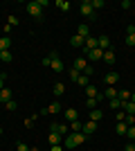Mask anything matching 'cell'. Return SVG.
<instances>
[{
  "label": "cell",
  "mask_w": 135,
  "mask_h": 151,
  "mask_svg": "<svg viewBox=\"0 0 135 151\" xmlns=\"http://www.w3.org/2000/svg\"><path fill=\"white\" fill-rule=\"evenodd\" d=\"M27 14L32 16V18H43V7L36 2V0H32V2H27Z\"/></svg>",
  "instance_id": "6da1fadb"
},
{
  "label": "cell",
  "mask_w": 135,
  "mask_h": 151,
  "mask_svg": "<svg viewBox=\"0 0 135 151\" xmlns=\"http://www.w3.org/2000/svg\"><path fill=\"white\" fill-rule=\"evenodd\" d=\"M50 59H52L50 68L54 70V72H59V75H61V72H63V70H65V65H63V61L59 59V54H56V52H50Z\"/></svg>",
  "instance_id": "7a4b0ae2"
},
{
  "label": "cell",
  "mask_w": 135,
  "mask_h": 151,
  "mask_svg": "<svg viewBox=\"0 0 135 151\" xmlns=\"http://www.w3.org/2000/svg\"><path fill=\"white\" fill-rule=\"evenodd\" d=\"M79 12H81L84 18H92V16H95V9L90 7V0H84V2H81V9H79Z\"/></svg>",
  "instance_id": "3957f363"
},
{
  "label": "cell",
  "mask_w": 135,
  "mask_h": 151,
  "mask_svg": "<svg viewBox=\"0 0 135 151\" xmlns=\"http://www.w3.org/2000/svg\"><path fill=\"white\" fill-rule=\"evenodd\" d=\"M50 131L52 133H59V135H70V129H68V124H50Z\"/></svg>",
  "instance_id": "277c9868"
},
{
  "label": "cell",
  "mask_w": 135,
  "mask_h": 151,
  "mask_svg": "<svg viewBox=\"0 0 135 151\" xmlns=\"http://www.w3.org/2000/svg\"><path fill=\"white\" fill-rule=\"evenodd\" d=\"M56 113H61V104H59V101H52L47 108L41 111V115H56Z\"/></svg>",
  "instance_id": "5b68a950"
},
{
  "label": "cell",
  "mask_w": 135,
  "mask_h": 151,
  "mask_svg": "<svg viewBox=\"0 0 135 151\" xmlns=\"http://www.w3.org/2000/svg\"><path fill=\"white\" fill-rule=\"evenodd\" d=\"M99 47V41H97L95 36H88L86 38V45H84V52L88 54V52H92V50H97Z\"/></svg>",
  "instance_id": "8992f818"
},
{
  "label": "cell",
  "mask_w": 135,
  "mask_h": 151,
  "mask_svg": "<svg viewBox=\"0 0 135 151\" xmlns=\"http://www.w3.org/2000/svg\"><path fill=\"white\" fill-rule=\"evenodd\" d=\"M104 81H106V86H115V83L119 81V72H108V75H104Z\"/></svg>",
  "instance_id": "52a82bcc"
},
{
  "label": "cell",
  "mask_w": 135,
  "mask_h": 151,
  "mask_svg": "<svg viewBox=\"0 0 135 151\" xmlns=\"http://www.w3.org/2000/svg\"><path fill=\"white\" fill-rule=\"evenodd\" d=\"M97 41H99V50H101V52L110 50V45H113V43H110V38L106 36V34H104V36H99V38H97Z\"/></svg>",
  "instance_id": "ba28073f"
},
{
  "label": "cell",
  "mask_w": 135,
  "mask_h": 151,
  "mask_svg": "<svg viewBox=\"0 0 135 151\" xmlns=\"http://www.w3.org/2000/svg\"><path fill=\"white\" fill-rule=\"evenodd\" d=\"M97 131V122H92V120H88V122H84V129H81V133H95Z\"/></svg>",
  "instance_id": "9c48e42d"
},
{
  "label": "cell",
  "mask_w": 135,
  "mask_h": 151,
  "mask_svg": "<svg viewBox=\"0 0 135 151\" xmlns=\"http://www.w3.org/2000/svg\"><path fill=\"white\" fill-rule=\"evenodd\" d=\"M72 68H77L79 72L84 75V70L88 68V63H86V57H79V59H74V65H72Z\"/></svg>",
  "instance_id": "30bf717a"
},
{
  "label": "cell",
  "mask_w": 135,
  "mask_h": 151,
  "mask_svg": "<svg viewBox=\"0 0 135 151\" xmlns=\"http://www.w3.org/2000/svg\"><path fill=\"white\" fill-rule=\"evenodd\" d=\"M122 111L126 115H135V104L133 101H122Z\"/></svg>",
  "instance_id": "8fae6325"
},
{
  "label": "cell",
  "mask_w": 135,
  "mask_h": 151,
  "mask_svg": "<svg viewBox=\"0 0 135 151\" xmlns=\"http://www.w3.org/2000/svg\"><path fill=\"white\" fill-rule=\"evenodd\" d=\"M47 142H50V147L52 145H63V135H59V133H50Z\"/></svg>",
  "instance_id": "7c38bea8"
},
{
  "label": "cell",
  "mask_w": 135,
  "mask_h": 151,
  "mask_svg": "<svg viewBox=\"0 0 135 151\" xmlns=\"http://www.w3.org/2000/svg\"><path fill=\"white\" fill-rule=\"evenodd\" d=\"M86 57L90 59V61H99V59H104V52L99 50V47H97V50H92V52H88V54H86Z\"/></svg>",
  "instance_id": "4fadbf2b"
},
{
  "label": "cell",
  "mask_w": 135,
  "mask_h": 151,
  "mask_svg": "<svg viewBox=\"0 0 135 151\" xmlns=\"http://www.w3.org/2000/svg\"><path fill=\"white\" fill-rule=\"evenodd\" d=\"M70 45H74V47H84V45H86V38H81L79 34H74V36L70 38Z\"/></svg>",
  "instance_id": "5bb4252c"
},
{
  "label": "cell",
  "mask_w": 135,
  "mask_h": 151,
  "mask_svg": "<svg viewBox=\"0 0 135 151\" xmlns=\"http://www.w3.org/2000/svg\"><path fill=\"white\" fill-rule=\"evenodd\" d=\"M65 120H68V122H74V120H79L77 108H68V111H65Z\"/></svg>",
  "instance_id": "9a60e30c"
},
{
  "label": "cell",
  "mask_w": 135,
  "mask_h": 151,
  "mask_svg": "<svg viewBox=\"0 0 135 151\" xmlns=\"http://www.w3.org/2000/svg\"><path fill=\"white\" fill-rule=\"evenodd\" d=\"M104 63H108V65L115 63V52H113V50H106V52H104Z\"/></svg>",
  "instance_id": "2e32d148"
},
{
  "label": "cell",
  "mask_w": 135,
  "mask_h": 151,
  "mask_svg": "<svg viewBox=\"0 0 135 151\" xmlns=\"http://www.w3.org/2000/svg\"><path fill=\"white\" fill-rule=\"evenodd\" d=\"M0 101H2V104L11 101V90H9V88H2V90H0Z\"/></svg>",
  "instance_id": "e0dca14e"
},
{
  "label": "cell",
  "mask_w": 135,
  "mask_h": 151,
  "mask_svg": "<svg viewBox=\"0 0 135 151\" xmlns=\"http://www.w3.org/2000/svg\"><path fill=\"white\" fill-rule=\"evenodd\" d=\"M104 97H106V99H115L117 97V88L115 86H108V88L104 90Z\"/></svg>",
  "instance_id": "ac0fdd59"
},
{
  "label": "cell",
  "mask_w": 135,
  "mask_h": 151,
  "mask_svg": "<svg viewBox=\"0 0 135 151\" xmlns=\"http://www.w3.org/2000/svg\"><path fill=\"white\" fill-rule=\"evenodd\" d=\"M117 99H119V101H129L131 99V90H126V88L117 90Z\"/></svg>",
  "instance_id": "d6986e66"
},
{
  "label": "cell",
  "mask_w": 135,
  "mask_h": 151,
  "mask_svg": "<svg viewBox=\"0 0 135 151\" xmlns=\"http://www.w3.org/2000/svg\"><path fill=\"white\" fill-rule=\"evenodd\" d=\"M9 47H11V38H9V36H2V38H0V52L9 50Z\"/></svg>",
  "instance_id": "ffe728a7"
},
{
  "label": "cell",
  "mask_w": 135,
  "mask_h": 151,
  "mask_svg": "<svg viewBox=\"0 0 135 151\" xmlns=\"http://www.w3.org/2000/svg\"><path fill=\"white\" fill-rule=\"evenodd\" d=\"M77 34H79L81 38H88V36H90V27H88V25H79V27H77Z\"/></svg>",
  "instance_id": "44dd1931"
},
{
  "label": "cell",
  "mask_w": 135,
  "mask_h": 151,
  "mask_svg": "<svg viewBox=\"0 0 135 151\" xmlns=\"http://www.w3.org/2000/svg\"><path fill=\"white\" fill-rule=\"evenodd\" d=\"M52 93L56 95V97H61V95L65 93V86H63L61 81H56V83H54V88H52Z\"/></svg>",
  "instance_id": "7402d4cb"
},
{
  "label": "cell",
  "mask_w": 135,
  "mask_h": 151,
  "mask_svg": "<svg viewBox=\"0 0 135 151\" xmlns=\"http://www.w3.org/2000/svg\"><path fill=\"white\" fill-rule=\"evenodd\" d=\"M81 129H84V124H81L79 120L70 122V133H81Z\"/></svg>",
  "instance_id": "603a6c76"
},
{
  "label": "cell",
  "mask_w": 135,
  "mask_h": 151,
  "mask_svg": "<svg viewBox=\"0 0 135 151\" xmlns=\"http://www.w3.org/2000/svg\"><path fill=\"white\" fill-rule=\"evenodd\" d=\"M104 117V111H99V108H95V111H90V120L92 122H99Z\"/></svg>",
  "instance_id": "cb8c5ba5"
},
{
  "label": "cell",
  "mask_w": 135,
  "mask_h": 151,
  "mask_svg": "<svg viewBox=\"0 0 135 151\" xmlns=\"http://www.w3.org/2000/svg\"><path fill=\"white\" fill-rule=\"evenodd\" d=\"M126 131H129L126 122H117V126H115V133H119V135H126Z\"/></svg>",
  "instance_id": "d4e9b609"
},
{
  "label": "cell",
  "mask_w": 135,
  "mask_h": 151,
  "mask_svg": "<svg viewBox=\"0 0 135 151\" xmlns=\"http://www.w3.org/2000/svg\"><path fill=\"white\" fill-rule=\"evenodd\" d=\"M14 59V54H11V50H5V52H0V61H5V63H9Z\"/></svg>",
  "instance_id": "484cf974"
},
{
  "label": "cell",
  "mask_w": 135,
  "mask_h": 151,
  "mask_svg": "<svg viewBox=\"0 0 135 151\" xmlns=\"http://www.w3.org/2000/svg\"><path fill=\"white\" fill-rule=\"evenodd\" d=\"M90 7H92V9H104V7H106V2H104V0H90Z\"/></svg>",
  "instance_id": "4316f807"
},
{
  "label": "cell",
  "mask_w": 135,
  "mask_h": 151,
  "mask_svg": "<svg viewBox=\"0 0 135 151\" xmlns=\"http://www.w3.org/2000/svg\"><path fill=\"white\" fill-rule=\"evenodd\" d=\"M68 77H70L72 81H77L79 77H81V72H79V70H77V68H70V70H68Z\"/></svg>",
  "instance_id": "83f0119b"
},
{
  "label": "cell",
  "mask_w": 135,
  "mask_h": 151,
  "mask_svg": "<svg viewBox=\"0 0 135 151\" xmlns=\"http://www.w3.org/2000/svg\"><path fill=\"white\" fill-rule=\"evenodd\" d=\"M97 104H99V101H97V97H88V99H86V106H88L90 111H95Z\"/></svg>",
  "instance_id": "f1b7e54d"
},
{
  "label": "cell",
  "mask_w": 135,
  "mask_h": 151,
  "mask_svg": "<svg viewBox=\"0 0 135 151\" xmlns=\"http://www.w3.org/2000/svg\"><path fill=\"white\" fill-rule=\"evenodd\" d=\"M97 95H99V90L95 86H86V97H97Z\"/></svg>",
  "instance_id": "f546056e"
},
{
  "label": "cell",
  "mask_w": 135,
  "mask_h": 151,
  "mask_svg": "<svg viewBox=\"0 0 135 151\" xmlns=\"http://www.w3.org/2000/svg\"><path fill=\"white\" fill-rule=\"evenodd\" d=\"M108 104H110V108H113V111H119V108H122V101L117 99V97H115V99H108Z\"/></svg>",
  "instance_id": "4dcf8cb0"
},
{
  "label": "cell",
  "mask_w": 135,
  "mask_h": 151,
  "mask_svg": "<svg viewBox=\"0 0 135 151\" xmlns=\"http://www.w3.org/2000/svg\"><path fill=\"white\" fill-rule=\"evenodd\" d=\"M56 7L61 9V12H70V2H65V0H59Z\"/></svg>",
  "instance_id": "1f68e13d"
},
{
  "label": "cell",
  "mask_w": 135,
  "mask_h": 151,
  "mask_svg": "<svg viewBox=\"0 0 135 151\" xmlns=\"http://www.w3.org/2000/svg\"><path fill=\"white\" fill-rule=\"evenodd\" d=\"M77 83H79V86H84V88H86V86H90V79H88V77H86V75H81V77H79V79H77Z\"/></svg>",
  "instance_id": "d6a6232c"
},
{
  "label": "cell",
  "mask_w": 135,
  "mask_h": 151,
  "mask_svg": "<svg viewBox=\"0 0 135 151\" xmlns=\"http://www.w3.org/2000/svg\"><path fill=\"white\" fill-rule=\"evenodd\" d=\"M124 122H126V126H135V115H126Z\"/></svg>",
  "instance_id": "836d02e7"
},
{
  "label": "cell",
  "mask_w": 135,
  "mask_h": 151,
  "mask_svg": "<svg viewBox=\"0 0 135 151\" xmlns=\"http://www.w3.org/2000/svg\"><path fill=\"white\" fill-rule=\"evenodd\" d=\"M126 45H135V34H126V41H124Z\"/></svg>",
  "instance_id": "e575fe53"
},
{
  "label": "cell",
  "mask_w": 135,
  "mask_h": 151,
  "mask_svg": "<svg viewBox=\"0 0 135 151\" xmlns=\"http://www.w3.org/2000/svg\"><path fill=\"white\" fill-rule=\"evenodd\" d=\"M7 25H9V27L18 25V18H16V16H9V18H7Z\"/></svg>",
  "instance_id": "d590c367"
},
{
  "label": "cell",
  "mask_w": 135,
  "mask_h": 151,
  "mask_svg": "<svg viewBox=\"0 0 135 151\" xmlns=\"http://www.w3.org/2000/svg\"><path fill=\"white\" fill-rule=\"evenodd\" d=\"M5 106H7V111H16V108H18V104H16V101H7V104H5Z\"/></svg>",
  "instance_id": "8d00e7d4"
},
{
  "label": "cell",
  "mask_w": 135,
  "mask_h": 151,
  "mask_svg": "<svg viewBox=\"0 0 135 151\" xmlns=\"http://www.w3.org/2000/svg\"><path fill=\"white\" fill-rule=\"evenodd\" d=\"M126 135H129L131 140L135 142V126H129V131H126Z\"/></svg>",
  "instance_id": "74e56055"
},
{
  "label": "cell",
  "mask_w": 135,
  "mask_h": 151,
  "mask_svg": "<svg viewBox=\"0 0 135 151\" xmlns=\"http://www.w3.org/2000/svg\"><path fill=\"white\" fill-rule=\"evenodd\" d=\"M115 117H117V122H124V117H126V113H124L122 108H119V111H117V115H115Z\"/></svg>",
  "instance_id": "f35d334b"
},
{
  "label": "cell",
  "mask_w": 135,
  "mask_h": 151,
  "mask_svg": "<svg viewBox=\"0 0 135 151\" xmlns=\"http://www.w3.org/2000/svg\"><path fill=\"white\" fill-rule=\"evenodd\" d=\"M16 151H29V147H27L25 142H18V147H16Z\"/></svg>",
  "instance_id": "ab89813d"
},
{
  "label": "cell",
  "mask_w": 135,
  "mask_h": 151,
  "mask_svg": "<svg viewBox=\"0 0 135 151\" xmlns=\"http://www.w3.org/2000/svg\"><path fill=\"white\" fill-rule=\"evenodd\" d=\"M5 81H7V75H5V72H2V75H0V90L5 88Z\"/></svg>",
  "instance_id": "60d3db41"
},
{
  "label": "cell",
  "mask_w": 135,
  "mask_h": 151,
  "mask_svg": "<svg viewBox=\"0 0 135 151\" xmlns=\"http://www.w3.org/2000/svg\"><path fill=\"white\" fill-rule=\"evenodd\" d=\"M92 72H95V68H92V65H88V68L84 70V75H86V77H90V75H92Z\"/></svg>",
  "instance_id": "b9f144b4"
},
{
  "label": "cell",
  "mask_w": 135,
  "mask_h": 151,
  "mask_svg": "<svg viewBox=\"0 0 135 151\" xmlns=\"http://www.w3.org/2000/svg\"><path fill=\"white\" fill-rule=\"evenodd\" d=\"M50 151H63V145H52Z\"/></svg>",
  "instance_id": "7bdbcfd3"
},
{
  "label": "cell",
  "mask_w": 135,
  "mask_h": 151,
  "mask_svg": "<svg viewBox=\"0 0 135 151\" xmlns=\"http://www.w3.org/2000/svg\"><path fill=\"white\" fill-rule=\"evenodd\" d=\"M124 151H135V142H129V145L124 147Z\"/></svg>",
  "instance_id": "ee69618b"
},
{
  "label": "cell",
  "mask_w": 135,
  "mask_h": 151,
  "mask_svg": "<svg viewBox=\"0 0 135 151\" xmlns=\"http://www.w3.org/2000/svg\"><path fill=\"white\" fill-rule=\"evenodd\" d=\"M129 7H133V2H131V0H124V2H122V9H129Z\"/></svg>",
  "instance_id": "f6af8a7d"
},
{
  "label": "cell",
  "mask_w": 135,
  "mask_h": 151,
  "mask_svg": "<svg viewBox=\"0 0 135 151\" xmlns=\"http://www.w3.org/2000/svg\"><path fill=\"white\" fill-rule=\"evenodd\" d=\"M41 63H43L45 68H50V63H52V59H50V57H45V59H43V61H41Z\"/></svg>",
  "instance_id": "bcb514c9"
},
{
  "label": "cell",
  "mask_w": 135,
  "mask_h": 151,
  "mask_svg": "<svg viewBox=\"0 0 135 151\" xmlns=\"http://www.w3.org/2000/svg\"><path fill=\"white\" fill-rule=\"evenodd\" d=\"M126 34H135V25H129V27H126Z\"/></svg>",
  "instance_id": "7dc6e473"
},
{
  "label": "cell",
  "mask_w": 135,
  "mask_h": 151,
  "mask_svg": "<svg viewBox=\"0 0 135 151\" xmlns=\"http://www.w3.org/2000/svg\"><path fill=\"white\" fill-rule=\"evenodd\" d=\"M129 101H133V104H135V93H131V99Z\"/></svg>",
  "instance_id": "c3c4849f"
},
{
  "label": "cell",
  "mask_w": 135,
  "mask_h": 151,
  "mask_svg": "<svg viewBox=\"0 0 135 151\" xmlns=\"http://www.w3.org/2000/svg\"><path fill=\"white\" fill-rule=\"evenodd\" d=\"M0 135H2V126H0Z\"/></svg>",
  "instance_id": "681fc988"
}]
</instances>
